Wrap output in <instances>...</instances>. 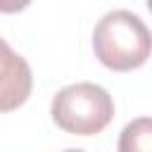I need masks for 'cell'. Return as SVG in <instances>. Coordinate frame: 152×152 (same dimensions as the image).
<instances>
[{
    "instance_id": "6da1fadb",
    "label": "cell",
    "mask_w": 152,
    "mask_h": 152,
    "mask_svg": "<svg viewBox=\"0 0 152 152\" xmlns=\"http://www.w3.org/2000/svg\"><path fill=\"white\" fill-rule=\"evenodd\" d=\"M95 57L112 71H133L150 57V31L145 21L128 12H107L93 31Z\"/></svg>"
},
{
    "instance_id": "7a4b0ae2",
    "label": "cell",
    "mask_w": 152,
    "mask_h": 152,
    "mask_svg": "<svg viewBox=\"0 0 152 152\" xmlns=\"http://www.w3.org/2000/svg\"><path fill=\"white\" fill-rule=\"evenodd\" d=\"M50 114L64 133L95 135L114 119V100L97 83H74L52 97Z\"/></svg>"
},
{
    "instance_id": "3957f363",
    "label": "cell",
    "mask_w": 152,
    "mask_h": 152,
    "mask_svg": "<svg viewBox=\"0 0 152 152\" xmlns=\"http://www.w3.org/2000/svg\"><path fill=\"white\" fill-rule=\"evenodd\" d=\"M33 88L28 62L0 38V112L19 109Z\"/></svg>"
},
{
    "instance_id": "277c9868",
    "label": "cell",
    "mask_w": 152,
    "mask_h": 152,
    "mask_svg": "<svg viewBox=\"0 0 152 152\" xmlns=\"http://www.w3.org/2000/svg\"><path fill=\"white\" fill-rule=\"evenodd\" d=\"M150 133H152V124L150 119H135L133 124H128L121 133L119 140V150L121 152H133V150H150Z\"/></svg>"
},
{
    "instance_id": "5b68a950",
    "label": "cell",
    "mask_w": 152,
    "mask_h": 152,
    "mask_svg": "<svg viewBox=\"0 0 152 152\" xmlns=\"http://www.w3.org/2000/svg\"><path fill=\"white\" fill-rule=\"evenodd\" d=\"M33 0H0V12L2 14H17L21 10H26Z\"/></svg>"
}]
</instances>
